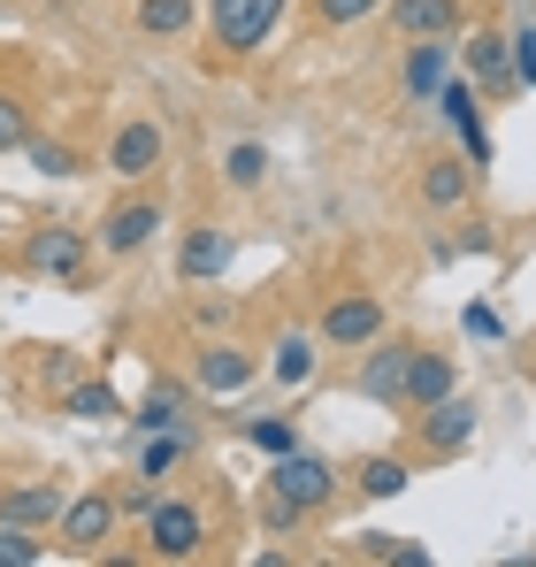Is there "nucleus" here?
Masks as SVG:
<instances>
[{"label": "nucleus", "mask_w": 536, "mask_h": 567, "mask_svg": "<svg viewBox=\"0 0 536 567\" xmlns=\"http://www.w3.org/2000/svg\"><path fill=\"white\" fill-rule=\"evenodd\" d=\"M467 78L483 93H514V47H506V31H467Z\"/></svg>", "instance_id": "a211bd4d"}, {"label": "nucleus", "mask_w": 536, "mask_h": 567, "mask_svg": "<svg viewBox=\"0 0 536 567\" xmlns=\"http://www.w3.org/2000/svg\"><path fill=\"white\" fill-rule=\"evenodd\" d=\"M406 361H414V338H406V346H399V338H368L360 391H368V399H383V406H399V377H406Z\"/></svg>", "instance_id": "f3484780"}, {"label": "nucleus", "mask_w": 536, "mask_h": 567, "mask_svg": "<svg viewBox=\"0 0 536 567\" xmlns=\"http://www.w3.org/2000/svg\"><path fill=\"white\" fill-rule=\"evenodd\" d=\"M414 445H422L430 461H460V453L475 445V399H460V391L430 399V406L414 414Z\"/></svg>", "instance_id": "20e7f679"}, {"label": "nucleus", "mask_w": 536, "mask_h": 567, "mask_svg": "<svg viewBox=\"0 0 536 567\" xmlns=\"http://www.w3.org/2000/svg\"><path fill=\"white\" fill-rule=\"evenodd\" d=\"M62 414H78V422H123V399H115L107 377H92V383H70L62 391Z\"/></svg>", "instance_id": "5701e85b"}, {"label": "nucleus", "mask_w": 536, "mask_h": 567, "mask_svg": "<svg viewBox=\"0 0 536 567\" xmlns=\"http://www.w3.org/2000/svg\"><path fill=\"white\" fill-rule=\"evenodd\" d=\"M192 377H199L207 399H230V391H246V383H254V353H246V346H230V338H215V346H199V369H192Z\"/></svg>", "instance_id": "2eb2a0df"}, {"label": "nucleus", "mask_w": 536, "mask_h": 567, "mask_svg": "<svg viewBox=\"0 0 536 567\" xmlns=\"http://www.w3.org/2000/svg\"><path fill=\"white\" fill-rule=\"evenodd\" d=\"M162 154H169V138H162V123H123L115 138H107V177H123V185H146L154 169H162Z\"/></svg>", "instance_id": "0eeeda50"}, {"label": "nucleus", "mask_w": 536, "mask_h": 567, "mask_svg": "<svg viewBox=\"0 0 536 567\" xmlns=\"http://www.w3.org/2000/svg\"><path fill=\"white\" fill-rule=\"evenodd\" d=\"M315 369H322V338H315V330H284V338L268 346V383H276V391L315 383Z\"/></svg>", "instance_id": "ddd939ff"}, {"label": "nucleus", "mask_w": 536, "mask_h": 567, "mask_svg": "<svg viewBox=\"0 0 536 567\" xmlns=\"http://www.w3.org/2000/svg\"><path fill=\"white\" fill-rule=\"evenodd\" d=\"M184 461H192V437H184V430H146V453H138V475H146V483L177 475Z\"/></svg>", "instance_id": "b1692460"}, {"label": "nucleus", "mask_w": 536, "mask_h": 567, "mask_svg": "<svg viewBox=\"0 0 536 567\" xmlns=\"http://www.w3.org/2000/svg\"><path fill=\"white\" fill-rule=\"evenodd\" d=\"M146 553L154 560H199L207 553V514L192 498H162L154 491V506H146Z\"/></svg>", "instance_id": "f03ea898"}, {"label": "nucleus", "mask_w": 536, "mask_h": 567, "mask_svg": "<svg viewBox=\"0 0 536 567\" xmlns=\"http://www.w3.org/2000/svg\"><path fill=\"white\" fill-rule=\"evenodd\" d=\"M0 522H16V529H54V522H62V491H54V483H8V491H0Z\"/></svg>", "instance_id": "6ab92c4d"}, {"label": "nucleus", "mask_w": 536, "mask_h": 567, "mask_svg": "<svg viewBox=\"0 0 536 567\" xmlns=\"http://www.w3.org/2000/svg\"><path fill=\"white\" fill-rule=\"evenodd\" d=\"M276 23H284V0H207V31H215V47L223 54H261L268 39H276Z\"/></svg>", "instance_id": "f257e3e1"}, {"label": "nucleus", "mask_w": 536, "mask_h": 567, "mask_svg": "<svg viewBox=\"0 0 536 567\" xmlns=\"http://www.w3.org/2000/svg\"><path fill=\"white\" fill-rule=\"evenodd\" d=\"M85 254L92 238L78 230V223H47V230H31V246H23V261H31V277H85Z\"/></svg>", "instance_id": "6e6552de"}, {"label": "nucleus", "mask_w": 536, "mask_h": 567, "mask_svg": "<svg viewBox=\"0 0 536 567\" xmlns=\"http://www.w3.org/2000/svg\"><path fill=\"white\" fill-rule=\"evenodd\" d=\"M414 192H422V207L452 215V207H467V192H475V169H467V162H430V169L414 177Z\"/></svg>", "instance_id": "412c9836"}, {"label": "nucleus", "mask_w": 536, "mask_h": 567, "mask_svg": "<svg viewBox=\"0 0 536 567\" xmlns=\"http://www.w3.org/2000/svg\"><path fill=\"white\" fill-rule=\"evenodd\" d=\"M138 31L146 39H184L192 31V0H138Z\"/></svg>", "instance_id": "a878e982"}, {"label": "nucleus", "mask_w": 536, "mask_h": 567, "mask_svg": "<svg viewBox=\"0 0 536 567\" xmlns=\"http://www.w3.org/2000/svg\"><path fill=\"white\" fill-rule=\"evenodd\" d=\"M460 369H452V353H430V346H414V361H406V377H399V414H422L430 399H445Z\"/></svg>", "instance_id": "f8f14e48"}, {"label": "nucleus", "mask_w": 536, "mask_h": 567, "mask_svg": "<svg viewBox=\"0 0 536 567\" xmlns=\"http://www.w3.org/2000/svg\"><path fill=\"white\" fill-rule=\"evenodd\" d=\"M437 107H445V123L460 131V146H467V169H491V131H483V93H475V78H445V85H437Z\"/></svg>", "instance_id": "1a4fd4ad"}, {"label": "nucleus", "mask_w": 536, "mask_h": 567, "mask_svg": "<svg viewBox=\"0 0 536 567\" xmlns=\"http://www.w3.org/2000/svg\"><path fill=\"white\" fill-rule=\"evenodd\" d=\"M230 261H238V238H230V230H215V223H192V230H184V246H177L184 284H215Z\"/></svg>", "instance_id": "9d476101"}, {"label": "nucleus", "mask_w": 536, "mask_h": 567, "mask_svg": "<svg viewBox=\"0 0 536 567\" xmlns=\"http://www.w3.org/2000/svg\"><path fill=\"white\" fill-rule=\"evenodd\" d=\"M223 177H230V192H261L268 185V146L261 138H238V146L223 154Z\"/></svg>", "instance_id": "393cba45"}, {"label": "nucleus", "mask_w": 536, "mask_h": 567, "mask_svg": "<svg viewBox=\"0 0 536 567\" xmlns=\"http://www.w3.org/2000/svg\"><path fill=\"white\" fill-rule=\"evenodd\" d=\"M315 338H322V346H338V353H360L368 338H383V299H375V291H338V299L322 307Z\"/></svg>", "instance_id": "39448f33"}, {"label": "nucleus", "mask_w": 536, "mask_h": 567, "mask_svg": "<svg viewBox=\"0 0 536 567\" xmlns=\"http://www.w3.org/2000/svg\"><path fill=\"white\" fill-rule=\"evenodd\" d=\"M131 422H138V430H184V422H192V383H177V377H154Z\"/></svg>", "instance_id": "aec40b11"}, {"label": "nucleus", "mask_w": 536, "mask_h": 567, "mask_svg": "<svg viewBox=\"0 0 536 567\" xmlns=\"http://www.w3.org/2000/svg\"><path fill=\"white\" fill-rule=\"evenodd\" d=\"M383 16L399 39H460V23H467L460 0H383Z\"/></svg>", "instance_id": "9b49d317"}, {"label": "nucleus", "mask_w": 536, "mask_h": 567, "mask_svg": "<svg viewBox=\"0 0 536 567\" xmlns=\"http://www.w3.org/2000/svg\"><path fill=\"white\" fill-rule=\"evenodd\" d=\"M23 138H31V107H23V100L0 85V154H16Z\"/></svg>", "instance_id": "c756f323"}, {"label": "nucleus", "mask_w": 536, "mask_h": 567, "mask_svg": "<svg viewBox=\"0 0 536 567\" xmlns=\"http://www.w3.org/2000/svg\"><path fill=\"white\" fill-rule=\"evenodd\" d=\"M406 483H414V468H406L399 453H368V461L353 468V491H360V498H399Z\"/></svg>", "instance_id": "4be33fe9"}, {"label": "nucleus", "mask_w": 536, "mask_h": 567, "mask_svg": "<svg viewBox=\"0 0 536 567\" xmlns=\"http://www.w3.org/2000/svg\"><path fill=\"white\" fill-rule=\"evenodd\" d=\"M246 445L276 461V453H291V445H299V422H291V414H284V422H276V414H254V422H246Z\"/></svg>", "instance_id": "cd10ccee"}, {"label": "nucleus", "mask_w": 536, "mask_h": 567, "mask_svg": "<svg viewBox=\"0 0 536 567\" xmlns=\"http://www.w3.org/2000/svg\"><path fill=\"white\" fill-rule=\"evenodd\" d=\"M330 491H338V468L322 461V453H276V468H268V498H284V506H299V514H322L330 506Z\"/></svg>", "instance_id": "7ed1b4c3"}, {"label": "nucleus", "mask_w": 536, "mask_h": 567, "mask_svg": "<svg viewBox=\"0 0 536 567\" xmlns=\"http://www.w3.org/2000/svg\"><path fill=\"white\" fill-rule=\"evenodd\" d=\"M506 47H514V85H536V23L506 31Z\"/></svg>", "instance_id": "2f4dec72"}, {"label": "nucleus", "mask_w": 536, "mask_h": 567, "mask_svg": "<svg viewBox=\"0 0 536 567\" xmlns=\"http://www.w3.org/2000/svg\"><path fill=\"white\" fill-rule=\"evenodd\" d=\"M383 0H315V16L330 23V31H353V23H368Z\"/></svg>", "instance_id": "7c9ffc66"}, {"label": "nucleus", "mask_w": 536, "mask_h": 567, "mask_svg": "<svg viewBox=\"0 0 536 567\" xmlns=\"http://www.w3.org/2000/svg\"><path fill=\"white\" fill-rule=\"evenodd\" d=\"M39 560H47L39 529H16V522H0V567H39Z\"/></svg>", "instance_id": "c85d7f7f"}, {"label": "nucleus", "mask_w": 536, "mask_h": 567, "mask_svg": "<svg viewBox=\"0 0 536 567\" xmlns=\"http://www.w3.org/2000/svg\"><path fill=\"white\" fill-rule=\"evenodd\" d=\"M115 522H123V506H115L107 491H85V498H62V522H54V537H62V553L92 560V553L115 537Z\"/></svg>", "instance_id": "423d86ee"}, {"label": "nucleus", "mask_w": 536, "mask_h": 567, "mask_svg": "<svg viewBox=\"0 0 536 567\" xmlns=\"http://www.w3.org/2000/svg\"><path fill=\"white\" fill-rule=\"evenodd\" d=\"M23 154H31V169H39V177H85V154H78V146H62V138H23Z\"/></svg>", "instance_id": "bb28decb"}, {"label": "nucleus", "mask_w": 536, "mask_h": 567, "mask_svg": "<svg viewBox=\"0 0 536 567\" xmlns=\"http://www.w3.org/2000/svg\"><path fill=\"white\" fill-rule=\"evenodd\" d=\"M154 230H162V199H123V207L100 223V254H115V261H123V254H138Z\"/></svg>", "instance_id": "4468645a"}, {"label": "nucleus", "mask_w": 536, "mask_h": 567, "mask_svg": "<svg viewBox=\"0 0 536 567\" xmlns=\"http://www.w3.org/2000/svg\"><path fill=\"white\" fill-rule=\"evenodd\" d=\"M452 39H406V70H399V85H406V100H437V85L452 78Z\"/></svg>", "instance_id": "dca6fc26"}]
</instances>
